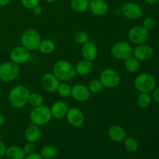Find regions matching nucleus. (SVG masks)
Returning <instances> with one entry per match:
<instances>
[{"mask_svg":"<svg viewBox=\"0 0 159 159\" xmlns=\"http://www.w3.org/2000/svg\"><path fill=\"white\" fill-rule=\"evenodd\" d=\"M30 95L29 89L23 85H17L12 87L8 94V99L12 107L20 109L28 104Z\"/></svg>","mask_w":159,"mask_h":159,"instance_id":"nucleus-1","label":"nucleus"},{"mask_svg":"<svg viewBox=\"0 0 159 159\" xmlns=\"http://www.w3.org/2000/svg\"><path fill=\"white\" fill-rule=\"evenodd\" d=\"M53 74L60 82H68L76 75L75 66L66 60H59L53 66Z\"/></svg>","mask_w":159,"mask_h":159,"instance_id":"nucleus-2","label":"nucleus"},{"mask_svg":"<svg viewBox=\"0 0 159 159\" xmlns=\"http://www.w3.org/2000/svg\"><path fill=\"white\" fill-rule=\"evenodd\" d=\"M41 41V36L38 30L33 28L26 30L20 37L21 45L30 51L38 50V47Z\"/></svg>","mask_w":159,"mask_h":159,"instance_id":"nucleus-3","label":"nucleus"},{"mask_svg":"<svg viewBox=\"0 0 159 159\" xmlns=\"http://www.w3.org/2000/svg\"><path fill=\"white\" fill-rule=\"evenodd\" d=\"M52 118L51 109L47 106L41 105L34 107L30 114V119L32 124L37 126H43L48 124Z\"/></svg>","mask_w":159,"mask_h":159,"instance_id":"nucleus-4","label":"nucleus"},{"mask_svg":"<svg viewBox=\"0 0 159 159\" xmlns=\"http://www.w3.org/2000/svg\"><path fill=\"white\" fill-rule=\"evenodd\" d=\"M134 85L139 93H150L156 87V81L149 73H141L135 78Z\"/></svg>","mask_w":159,"mask_h":159,"instance_id":"nucleus-5","label":"nucleus"},{"mask_svg":"<svg viewBox=\"0 0 159 159\" xmlns=\"http://www.w3.org/2000/svg\"><path fill=\"white\" fill-rule=\"evenodd\" d=\"M20 74L19 65L12 61L3 62L0 65V80L4 82H10L15 80Z\"/></svg>","mask_w":159,"mask_h":159,"instance_id":"nucleus-6","label":"nucleus"},{"mask_svg":"<svg viewBox=\"0 0 159 159\" xmlns=\"http://www.w3.org/2000/svg\"><path fill=\"white\" fill-rule=\"evenodd\" d=\"M99 80L105 88L114 89L120 84L121 78L116 70L113 68H106L100 73Z\"/></svg>","mask_w":159,"mask_h":159,"instance_id":"nucleus-7","label":"nucleus"},{"mask_svg":"<svg viewBox=\"0 0 159 159\" xmlns=\"http://www.w3.org/2000/svg\"><path fill=\"white\" fill-rule=\"evenodd\" d=\"M133 51L134 48L128 42L118 41L112 47L111 54L113 57L117 60L125 61L133 56Z\"/></svg>","mask_w":159,"mask_h":159,"instance_id":"nucleus-8","label":"nucleus"},{"mask_svg":"<svg viewBox=\"0 0 159 159\" xmlns=\"http://www.w3.org/2000/svg\"><path fill=\"white\" fill-rule=\"evenodd\" d=\"M148 37L149 31L143 26H134L128 32V39L130 42L137 45L145 43L148 40Z\"/></svg>","mask_w":159,"mask_h":159,"instance_id":"nucleus-9","label":"nucleus"},{"mask_svg":"<svg viewBox=\"0 0 159 159\" xmlns=\"http://www.w3.org/2000/svg\"><path fill=\"white\" fill-rule=\"evenodd\" d=\"M121 12L127 19L131 20H139L143 15L142 8L134 2H125L121 7Z\"/></svg>","mask_w":159,"mask_h":159,"instance_id":"nucleus-10","label":"nucleus"},{"mask_svg":"<svg viewBox=\"0 0 159 159\" xmlns=\"http://www.w3.org/2000/svg\"><path fill=\"white\" fill-rule=\"evenodd\" d=\"M30 51H28L24 47L17 46L11 50L9 53V58L14 63L17 65H22L28 62L30 59Z\"/></svg>","mask_w":159,"mask_h":159,"instance_id":"nucleus-11","label":"nucleus"},{"mask_svg":"<svg viewBox=\"0 0 159 159\" xmlns=\"http://www.w3.org/2000/svg\"><path fill=\"white\" fill-rule=\"evenodd\" d=\"M66 118L68 124L75 127H79L83 125L85 120L83 112L77 107H71L68 109Z\"/></svg>","mask_w":159,"mask_h":159,"instance_id":"nucleus-12","label":"nucleus"},{"mask_svg":"<svg viewBox=\"0 0 159 159\" xmlns=\"http://www.w3.org/2000/svg\"><path fill=\"white\" fill-rule=\"evenodd\" d=\"M154 55V49L146 43L139 44L134 49L133 56L139 61H145L152 58Z\"/></svg>","mask_w":159,"mask_h":159,"instance_id":"nucleus-13","label":"nucleus"},{"mask_svg":"<svg viewBox=\"0 0 159 159\" xmlns=\"http://www.w3.org/2000/svg\"><path fill=\"white\" fill-rule=\"evenodd\" d=\"M60 81L53 73H46L41 79V85L43 89L50 93L57 92Z\"/></svg>","mask_w":159,"mask_h":159,"instance_id":"nucleus-14","label":"nucleus"},{"mask_svg":"<svg viewBox=\"0 0 159 159\" xmlns=\"http://www.w3.org/2000/svg\"><path fill=\"white\" fill-rule=\"evenodd\" d=\"M91 93L89 90L88 87L82 84H76L71 87V96L75 100L78 102H85L88 100L90 97Z\"/></svg>","mask_w":159,"mask_h":159,"instance_id":"nucleus-15","label":"nucleus"},{"mask_svg":"<svg viewBox=\"0 0 159 159\" xmlns=\"http://www.w3.org/2000/svg\"><path fill=\"white\" fill-rule=\"evenodd\" d=\"M81 53H82V56L83 59L93 62V61H94L97 57V46L93 41L89 40L88 42L82 44V48H81Z\"/></svg>","mask_w":159,"mask_h":159,"instance_id":"nucleus-16","label":"nucleus"},{"mask_svg":"<svg viewBox=\"0 0 159 159\" xmlns=\"http://www.w3.org/2000/svg\"><path fill=\"white\" fill-rule=\"evenodd\" d=\"M108 137L114 142H123L127 138V132L123 127L114 124L109 128Z\"/></svg>","mask_w":159,"mask_h":159,"instance_id":"nucleus-17","label":"nucleus"},{"mask_svg":"<svg viewBox=\"0 0 159 159\" xmlns=\"http://www.w3.org/2000/svg\"><path fill=\"white\" fill-rule=\"evenodd\" d=\"M50 109H51L52 117L57 120H61L66 117L67 113L69 108L63 101H57L52 104Z\"/></svg>","mask_w":159,"mask_h":159,"instance_id":"nucleus-18","label":"nucleus"},{"mask_svg":"<svg viewBox=\"0 0 159 159\" xmlns=\"http://www.w3.org/2000/svg\"><path fill=\"white\" fill-rule=\"evenodd\" d=\"M89 9L94 15L100 16L105 15L108 12L109 6L105 0H91L89 2Z\"/></svg>","mask_w":159,"mask_h":159,"instance_id":"nucleus-19","label":"nucleus"},{"mask_svg":"<svg viewBox=\"0 0 159 159\" xmlns=\"http://www.w3.org/2000/svg\"><path fill=\"white\" fill-rule=\"evenodd\" d=\"M24 136L27 142L36 143L41 137V130L40 127L34 124H30L25 130Z\"/></svg>","mask_w":159,"mask_h":159,"instance_id":"nucleus-20","label":"nucleus"},{"mask_svg":"<svg viewBox=\"0 0 159 159\" xmlns=\"http://www.w3.org/2000/svg\"><path fill=\"white\" fill-rule=\"evenodd\" d=\"M93 62L85 59L79 61L75 66L76 74L79 75H87L93 71Z\"/></svg>","mask_w":159,"mask_h":159,"instance_id":"nucleus-21","label":"nucleus"},{"mask_svg":"<svg viewBox=\"0 0 159 159\" xmlns=\"http://www.w3.org/2000/svg\"><path fill=\"white\" fill-rule=\"evenodd\" d=\"M5 155L7 159H24L26 154L21 147L12 145L6 148Z\"/></svg>","mask_w":159,"mask_h":159,"instance_id":"nucleus-22","label":"nucleus"},{"mask_svg":"<svg viewBox=\"0 0 159 159\" xmlns=\"http://www.w3.org/2000/svg\"><path fill=\"white\" fill-rule=\"evenodd\" d=\"M38 50L43 54H51L55 50V43L51 39H44L41 40L40 45L38 47Z\"/></svg>","mask_w":159,"mask_h":159,"instance_id":"nucleus-23","label":"nucleus"},{"mask_svg":"<svg viewBox=\"0 0 159 159\" xmlns=\"http://www.w3.org/2000/svg\"><path fill=\"white\" fill-rule=\"evenodd\" d=\"M71 9L75 12H84L89 7V0H71L70 3Z\"/></svg>","mask_w":159,"mask_h":159,"instance_id":"nucleus-24","label":"nucleus"},{"mask_svg":"<svg viewBox=\"0 0 159 159\" xmlns=\"http://www.w3.org/2000/svg\"><path fill=\"white\" fill-rule=\"evenodd\" d=\"M124 66L128 72L136 73L140 69V61L134 56H131L124 61Z\"/></svg>","mask_w":159,"mask_h":159,"instance_id":"nucleus-25","label":"nucleus"},{"mask_svg":"<svg viewBox=\"0 0 159 159\" xmlns=\"http://www.w3.org/2000/svg\"><path fill=\"white\" fill-rule=\"evenodd\" d=\"M152 102V97L149 93H140V94L138 96V99H137L138 107L142 109H146L150 107Z\"/></svg>","mask_w":159,"mask_h":159,"instance_id":"nucleus-26","label":"nucleus"},{"mask_svg":"<svg viewBox=\"0 0 159 159\" xmlns=\"http://www.w3.org/2000/svg\"><path fill=\"white\" fill-rule=\"evenodd\" d=\"M57 155V151L53 146H44L40 150V155L43 159H53Z\"/></svg>","mask_w":159,"mask_h":159,"instance_id":"nucleus-27","label":"nucleus"},{"mask_svg":"<svg viewBox=\"0 0 159 159\" xmlns=\"http://www.w3.org/2000/svg\"><path fill=\"white\" fill-rule=\"evenodd\" d=\"M43 101H44V99H43V96H42L41 94L37 93H30V95L29 97V101H28V104L32 106L33 107H37L43 105Z\"/></svg>","mask_w":159,"mask_h":159,"instance_id":"nucleus-28","label":"nucleus"},{"mask_svg":"<svg viewBox=\"0 0 159 159\" xmlns=\"http://www.w3.org/2000/svg\"><path fill=\"white\" fill-rule=\"evenodd\" d=\"M124 148L127 152L133 153V152H137L138 149V143L134 138H126L124 141Z\"/></svg>","mask_w":159,"mask_h":159,"instance_id":"nucleus-29","label":"nucleus"},{"mask_svg":"<svg viewBox=\"0 0 159 159\" xmlns=\"http://www.w3.org/2000/svg\"><path fill=\"white\" fill-rule=\"evenodd\" d=\"M88 89L90 91L91 93H99L102 91V89H103V85H102L101 81L99 79H93L92 81H90V82L89 83Z\"/></svg>","mask_w":159,"mask_h":159,"instance_id":"nucleus-30","label":"nucleus"},{"mask_svg":"<svg viewBox=\"0 0 159 159\" xmlns=\"http://www.w3.org/2000/svg\"><path fill=\"white\" fill-rule=\"evenodd\" d=\"M57 93L61 97L67 98L71 96V87L66 83H60L58 88L57 89Z\"/></svg>","mask_w":159,"mask_h":159,"instance_id":"nucleus-31","label":"nucleus"},{"mask_svg":"<svg viewBox=\"0 0 159 159\" xmlns=\"http://www.w3.org/2000/svg\"><path fill=\"white\" fill-rule=\"evenodd\" d=\"M75 40L79 44H84L89 40V36L85 31H79L75 34Z\"/></svg>","mask_w":159,"mask_h":159,"instance_id":"nucleus-32","label":"nucleus"},{"mask_svg":"<svg viewBox=\"0 0 159 159\" xmlns=\"http://www.w3.org/2000/svg\"><path fill=\"white\" fill-rule=\"evenodd\" d=\"M143 26L145 28L146 30H148V31L152 30L156 26V20H155V18L152 16H148L147 18H145L143 21Z\"/></svg>","mask_w":159,"mask_h":159,"instance_id":"nucleus-33","label":"nucleus"},{"mask_svg":"<svg viewBox=\"0 0 159 159\" xmlns=\"http://www.w3.org/2000/svg\"><path fill=\"white\" fill-rule=\"evenodd\" d=\"M22 5L28 9H34L40 4V0H20Z\"/></svg>","mask_w":159,"mask_h":159,"instance_id":"nucleus-34","label":"nucleus"},{"mask_svg":"<svg viewBox=\"0 0 159 159\" xmlns=\"http://www.w3.org/2000/svg\"><path fill=\"white\" fill-rule=\"evenodd\" d=\"M36 149H37V147H36L35 143L34 142H27L23 148V151L26 155L34 153L36 152Z\"/></svg>","mask_w":159,"mask_h":159,"instance_id":"nucleus-35","label":"nucleus"},{"mask_svg":"<svg viewBox=\"0 0 159 159\" xmlns=\"http://www.w3.org/2000/svg\"><path fill=\"white\" fill-rule=\"evenodd\" d=\"M152 99L156 103L159 104V86L155 87V89L152 91Z\"/></svg>","mask_w":159,"mask_h":159,"instance_id":"nucleus-36","label":"nucleus"},{"mask_svg":"<svg viewBox=\"0 0 159 159\" xmlns=\"http://www.w3.org/2000/svg\"><path fill=\"white\" fill-rule=\"evenodd\" d=\"M24 159H43L42 158V156L40 155V154H37V153H32V154H29L26 156H25Z\"/></svg>","mask_w":159,"mask_h":159,"instance_id":"nucleus-37","label":"nucleus"},{"mask_svg":"<svg viewBox=\"0 0 159 159\" xmlns=\"http://www.w3.org/2000/svg\"><path fill=\"white\" fill-rule=\"evenodd\" d=\"M6 146L5 145V144L3 142H2L0 141V158L6 155Z\"/></svg>","mask_w":159,"mask_h":159,"instance_id":"nucleus-38","label":"nucleus"},{"mask_svg":"<svg viewBox=\"0 0 159 159\" xmlns=\"http://www.w3.org/2000/svg\"><path fill=\"white\" fill-rule=\"evenodd\" d=\"M33 11H34V13L35 15H40L42 12H43V9H42V8L40 6H37V7H35L33 9Z\"/></svg>","mask_w":159,"mask_h":159,"instance_id":"nucleus-39","label":"nucleus"},{"mask_svg":"<svg viewBox=\"0 0 159 159\" xmlns=\"http://www.w3.org/2000/svg\"><path fill=\"white\" fill-rule=\"evenodd\" d=\"M11 0H0V6H6L10 2Z\"/></svg>","mask_w":159,"mask_h":159,"instance_id":"nucleus-40","label":"nucleus"},{"mask_svg":"<svg viewBox=\"0 0 159 159\" xmlns=\"http://www.w3.org/2000/svg\"><path fill=\"white\" fill-rule=\"evenodd\" d=\"M5 124V117L2 113H0V127Z\"/></svg>","mask_w":159,"mask_h":159,"instance_id":"nucleus-41","label":"nucleus"},{"mask_svg":"<svg viewBox=\"0 0 159 159\" xmlns=\"http://www.w3.org/2000/svg\"><path fill=\"white\" fill-rule=\"evenodd\" d=\"M144 1L150 5H155V4H157V3L158 2L159 0H144Z\"/></svg>","mask_w":159,"mask_h":159,"instance_id":"nucleus-42","label":"nucleus"},{"mask_svg":"<svg viewBox=\"0 0 159 159\" xmlns=\"http://www.w3.org/2000/svg\"><path fill=\"white\" fill-rule=\"evenodd\" d=\"M44 1H46L47 2H50V3H51V2H54L57 1V0H44Z\"/></svg>","mask_w":159,"mask_h":159,"instance_id":"nucleus-43","label":"nucleus"},{"mask_svg":"<svg viewBox=\"0 0 159 159\" xmlns=\"http://www.w3.org/2000/svg\"><path fill=\"white\" fill-rule=\"evenodd\" d=\"M89 2H90V1H91V0H89Z\"/></svg>","mask_w":159,"mask_h":159,"instance_id":"nucleus-44","label":"nucleus"},{"mask_svg":"<svg viewBox=\"0 0 159 159\" xmlns=\"http://www.w3.org/2000/svg\"><path fill=\"white\" fill-rule=\"evenodd\" d=\"M158 159H159V158H158Z\"/></svg>","mask_w":159,"mask_h":159,"instance_id":"nucleus-45","label":"nucleus"}]
</instances>
